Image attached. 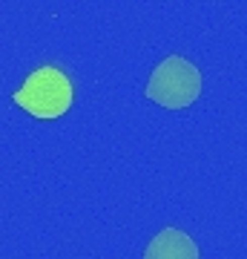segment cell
<instances>
[{"instance_id":"1","label":"cell","mask_w":247,"mask_h":259,"mask_svg":"<svg viewBox=\"0 0 247 259\" xmlns=\"http://www.w3.org/2000/svg\"><path fill=\"white\" fill-rule=\"evenodd\" d=\"M144 95L161 104L164 110H184L202 95V72L199 66L181 55H170L153 69Z\"/></svg>"},{"instance_id":"2","label":"cell","mask_w":247,"mask_h":259,"mask_svg":"<svg viewBox=\"0 0 247 259\" xmlns=\"http://www.w3.org/2000/svg\"><path fill=\"white\" fill-rule=\"evenodd\" d=\"M75 90L72 81L66 78L58 66H40L29 75L23 87L12 95V101L20 110H26L35 118H61L69 107H72Z\"/></svg>"},{"instance_id":"3","label":"cell","mask_w":247,"mask_h":259,"mask_svg":"<svg viewBox=\"0 0 247 259\" xmlns=\"http://www.w3.org/2000/svg\"><path fill=\"white\" fill-rule=\"evenodd\" d=\"M141 259H202V253L190 233L178 228H164L150 239Z\"/></svg>"}]
</instances>
